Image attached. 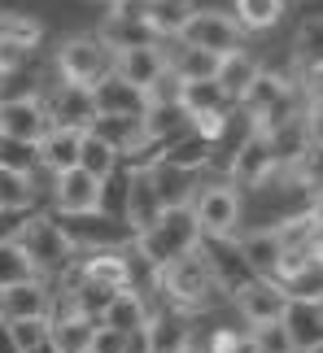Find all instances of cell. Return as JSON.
<instances>
[{"instance_id": "obj_1", "label": "cell", "mask_w": 323, "mask_h": 353, "mask_svg": "<svg viewBox=\"0 0 323 353\" xmlns=\"http://www.w3.org/2000/svg\"><path fill=\"white\" fill-rule=\"evenodd\" d=\"M197 244H201V227L193 219V205H170V210L157 214V223L149 232H140L131 240V249L153 266V275H162L170 262H179V257L193 253Z\"/></svg>"}, {"instance_id": "obj_2", "label": "cell", "mask_w": 323, "mask_h": 353, "mask_svg": "<svg viewBox=\"0 0 323 353\" xmlns=\"http://www.w3.org/2000/svg\"><path fill=\"white\" fill-rule=\"evenodd\" d=\"M157 283L166 288L170 305L184 310V314H193V310H206L214 296H219L214 270H210L206 257H201V249H193L188 257H179V262H170V266L157 275Z\"/></svg>"}, {"instance_id": "obj_3", "label": "cell", "mask_w": 323, "mask_h": 353, "mask_svg": "<svg viewBox=\"0 0 323 353\" xmlns=\"http://www.w3.org/2000/svg\"><path fill=\"white\" fill-rule=\"evenodd\" d=\"M22 249V257L31 262V270L39 279L44 275H57V270H66L75 262V249H70V240L61 236V227L57 219H48V214H31V219L22 223V232L18 240H13Z\"/></svg>"}, {"instance_id": "obj_4", "label": "cell", "mask_w": 323, "mask_h": 353, "mask_svg": "<svg viewBox=\"0 0 323 353\" xmlns=\"http://www.w3.org/2000/svg\"><path fill=\"white\" fill-rule=\"evenodd\" d=\"M114 70V52L101 35H70L57 48V74L70 88H97L105 74Z\"/></svg>"}, {"instance_id": "obj_5", "label": "cell", "mask_w": 323, "mask_h": 353, "mask_svg": "<svg viewBox=\"0 0 323 353\" xmlns=\"http://www.w3.org/2000/svg\"><path fill=\"white\" fill-rule=\"evenodd\" d=\"M61 236L70 240V249H88V253H101V249H127L131 240V227L123 223V214H105V210H92V214H61L57 219Z\"/></svg>"}, {"instance_id": "obj_6", "label": "cell", "mask_w": 323, "mask_h": 353, "mask_svg": "<svg viewBox=\"0 0 323 353\" xmlns=\"http://www.w3.org/2000/svg\"><path fill=\"white\" fill-rule=\"evenodd\" d=\"M240 35H245V31L236 26V18H227V13H219V9H197L193 18H188V26L179 31V44L223 57V52L240 48Z\"/></svg>"}, {"instance_id": "obj_7", "label": "cell", "mask_w": 323, "mask_h": 353, "mask_svg": "<svg viewBox=\"0 0 323 353\" xmlns=\"http://www.w3.org/2000/svg\"><path fill=\"white\" fill-rule=\"evenodd\" d=\"M193 219L201 227V236H236L240 227V192L232 183H210L197 192V205H193Z\"/></svg>"}, {"instance_id": "obj_8", "label": "cell", "mask_w": 323, "mask_h": 353, "mask_svg": "<svg viewBox=\"0 0 323 353\" xmlns=\"http://www.w3.org/2000/svg\"><path fill=\"white\" fill-rule=\"evenodd\" d=\"M280 174V161L271 153V144L262 140V135H245V144L232 153V166H227V183L236 188H253V192H262L266 183H271Z\"/></svg>"}, {"instance_id": "obj_9", "label": "cell", "mask_w": 323, "mask_h": 353, "mask_svg": "<svg viewBox=\"0 0 323 353\" xmlns=\"http://www.w3.org/2000/svg\"><path fill=\"white\" fill-rule=\"evenodd\" d=\"M280 327H284L293 353H319V345H323V301L319 296H288L284 314H280Z\"/></svg>"}, {"instance_id": "obj_10", "label": "cell", "mask_w": 323, "mask_h": 353, "mask_svg": "<svg viewBox=\"0 0 323 353\" xmlns=\"http://www.w3.org/2000/svg\"><path fill=\"white\" fill-rule=\"evenodd\" d=\"M232 301H236L240 319H245L249 327H262V323H280L288 292L280 288L275 279H258V275H253L249 283H240V288L232 292Z\"/></svg>"}, {"instance_id": "obj_11", "label": "cell", "mask_w": 323, "mask_h": 353, "mask_svg": "<svg viewBox=\"0 0 323 353\" xmlns=\"http://www.w3.org/2000/svg\"><path fill=\"white\" fill-rule=\"evenodd\" d=\"M48 114H44V101L39 97H9L0 101V135L5 140H26V144H39L48 135Z\"/></svg>"}, {"instance_id": "obj_12", "label": "cell", "mask_w": 323, "mask_h": 353, "mask_svg": "<svg viewBox=\"0 0 323 353\" xmlns=\"http://www.w3.org/2000/svg\"><path fill=\"white\" fill-rule=\"evenodd\" d=\"M101 201H105V183L101 179H92L88 170H61V174H52V205H57V214H92V210H101Z\"/></svg>"}, {"instance_id": "obj_13", "label": "cell", "mask_w": 323, "mask_h": 353, "mask_svg": "<svg viewBox=\"0 0 323 353\" xmlns=\"http://www.w3.org/2000/svg\"><path fill=\"white\" fill-rule=\"evenodd\" d=\"M162 210H166V205H162V196H157V188H153L149 166L131 170V174H127V188H123V223L131 227V236L149 232Z\"/></svg>"}, {"instance_id": "obj_14", "label": "cell", "mask_w": 323, "mask_h": 353, "mask_svg": "<svg viewBox=\"0 0 323 353\" xmlns=\"http://www.w3.org/2000/svg\"><path fill=\"white\" fill-rule=\"evenodd\" d=\"M197 249H201V257L210 262L214 283H219V292H236L240 283H249V279H253L249 262H245V257H240V249H236V236H223V240L201 236Z\"/></svg>"}, {"instance_id": "obj_15", "label": "cell", "mask_w": 323, "mask_h": 353, "mask_svg": "<svg viewBox=\"0 0 323 353\" xmlns=\"http://www.w3.org/2000/svg\"><path fill=\"white\" fill-rule=\"evenodd\" d=\"M44 101V114L52 127H66V131H88L92 118H97V105H92V92L88 88H70V83H57Z\"/></svg>"}, {"instance_id": "obj_16", "label": "cell", "mask_w": 323, "mask_h": 353, "mask_svg": "<svg viewBox=\"0 0 323 353\" xmlns=\"http://www.w3.org/2000/svg\"><path fill=\"white\" fill-rule=\"evenodd\" d=\"M144 345L149 353H184L193 349V323L184 310H157L144 323Z\"/></svg>"}, {"instance_id": "obj_17", "label": "cell", "mask_w": 323, "mask_h": 353, "mask_svg": "<svg viewBox=\"0 0 323 353\" xmlns=\"http://www.w3.org/2000/svg\"><path fill=\"white\" fill-rule=\"evenodd\" d=\"M166 48L162 44H144V48H131V52H114V74L123 79V83L149 92L157 83V74L166 70Z\"/></svg>"}, {"instance_id": "obj_18", "label": "cell", "mask_w": 323, "mask_h": 353, "mask_svg": "<svg viewBox=\"0 0 323 353\" xmlns=\"http://www.w3.org/2000/svg\"><path fill=\"white\" fill-rule=\"evenodd\" d=\"M52 314V292L44 279H26L18 288L0 292V319L5 323H22V319H48Z\"/></svg>"}, {"instance_id": "obj_19", "label": "cell", "mask_w": 323, "mask_h": 353, "mask_svg": "<svg viewBox=\"0 0 323 353\" xmlns=\"http://www.w3.org/2000/svg\"><path fill=\"white\" fill-rule=\"evenodd\" d=\"M92 105H97V114H118V118H144L149 114V97L140 88L123 83L114 70L92 88Z\"/></svg>"}, {"instance_id": "obj_20", "label": "cell", "mask_w": 323, "mask_h": 353, "mask_svg": "<svg viewBox=\"0 0 323 353\" xmlns=\"http://www.w3.org/2000/svg\"><path fill=\"white\" fill-rule=\"evenodd\" d=\"M258 57L245 48H236V52H223L219 65H214V83H219V92L227 97V105H240V97L249 92V83L258 79Z\"/></svg>"}, {"instance_id": "obj_21", "label": "cell", "mask_w": 323, "mask_h": 353, "mask_svg": "<svg viewBox=\"0 0 323 353\" xmlns=\"http://www.w3.org/2000/svg\"><path fill=\"white\" fill-rule=\"evenodd\" d=\"M97 323H101V327L123 332V336H136V332H144V323H149V305H144V296L136 288H118Z\"/></svg>"}, {"instance_id": "obj_22", "label": "cell", "mask_w": 323, "mask_h": 353, "mask_svg": "<svg viewBox=\"0 0 323 353\" xmlns=\"http://www.w3.org/2000/svg\"><path fill=\"white\" fill-rule=\"evenodd\" d=\"M88 135H97L101 144H110L114 153H136V148H149V140H144V127L140 118H118V114H97L92 118Z\"/></svg>"}, {"instance_id": "obj_23", "label": "cell", "mask_w": 323, "mask_h": 353, "mask_svg": "<svg viewBox=\"0 0 323 353\" xmlns=\"http://www.w3.org/2000/svg\"><path fill=\"white\" fill-rule=\"evenodd\" d=\"M236 249H240V257L249 262L253 275H258V279H271V275H275V266H280V253H284V244H280V236L271 232V227H262V232L240 236V240H236Z\"/></svg>"}, {"instance_id": "obj_24", "label": "cell", "mask_w": 323, "mask_h": 353, "mask_svg": "<svg viewBox=\"0 0 323 353\" xmlns=\"http://www.w3.org/2000/svg\"><path fill=\"white\" fill-rule=\"evenodd\" d=\"M79 140H84V131H66V127H48V135L39 140V166L48 174H61L79 166Z\"/></svg>"}, {"instance_id": "obj_25", "label": "cell", "mask_w": 323, "mask_h": 353, "mask_svg": "<svg viewBox=\"0 0 323 353\" xmlns=\"http://www.w3.org/2000/svg\"><path fill=\"white\" fill-rule=\"evenodd\" d=\"M140 127H144V140L153 144H170V140H179V135L193 131V118H188L179 105H149V114L140 118Z\"/></svg>"}, {"instance_id": "obj_26", "label": "cell", "mask_w": 323, "mask_h": 353, "mask_svg": "<svg viewBox=\"0 0 323 353\" xmlns=\"http://www.w3.org/2000/svg\"><path fill=\"white\" fill-rule=\"evenodd\" d=\"M97 35L110 44V52H131V48L157 44V35L149 31V22H144V18H118V13H110V18L101 22Z\"/></svg>"}, {"instance_id": "obj_27", "label": "cell", "mask_w": 323, "mask_h": 353, "mask_svg": "<svg viewBox=\"0 0 323 353\" xmlns=\"http://www.w3.org/2000/svg\"><path fill=\"white\" fill-rule=\"evenodd\" d=\"M193 0H144V22H149V31L162 39H179V31L188 26L193 18Z\"/></svg>"}, {"instance_id": "obj_28", "label": "cell", "mask_w": 323, "mask_h": 353, "mask_svg": "<svg viewBox=\"0 0 323 353\" xmlns=\"http://www.w3.org/2000/svg\"><path fill=\"white\" fill-rule=\"evenodd\" d=\"M79 279H92L101 288H127V249H101L79 266Z\"/></svg>"}, {"instance_id": "obj_29", "label": "cell", "mask_w": 323, "mask_h": 353, "mask_svg": "<svg viewBox=\"0 0 323 353\" xmlns=\"http://www.w3.org/2000/svg\"><path fill=\"white\" fill-rule=\"evenodd\" d=\"M92 332H97V319H84V314H75V310L48 323V341L57 353H88Z\"/></svg>"}, {"instance_id": "obj_30", "label": "cell", "mask_w": 323, "mask_h": 353, "mask_svg": "<svg viewBox=\"0 0 323 353\" xmlns=\"http://www.w3.org/2000/svg\"><path fill=\"white\" fill-rule=\"evenodd\" d=\"M179 110L188 114V118H197V114H219V110H227V97L219 92V83L214 79H184L179 83Z\"/></svg>"}, {"instance_id": "obj_31", "label": "cell", "mask_w": 323, "mask_h": 353, "mask_svg": "<svg viewBox=\"0 0 323 353\" xmlns=\"http://www.w3.org/2000/svg\"><path fill=\"white\" fill-rule=\"evenodd\" d=\"M153 174V188H157V196H162V205H193V170H175L166 166V161H153L149 166Z\"/></svg>"}, {"instance_id": "obj_32", "label": "cell", "mask_w": 323, "mask_h": 353, "mask_svg": "<svg viewBox=\"0 0 323 353\" xmlns=\"http://www.w3.org/2000/svg\"><path fill=\"white\" fill-rule=\"evenodd\" d=\"M210 157H214V144H206L201 135L188 131V135H179V140H170L166 148H162L157 161H166V166H175V170H193L197 174Z\"/></svg>"}, {"instance_id": "obj_33", "label": "cell", "mask_w": 323, "mask_h": 353, "mask_svg": "<svg viewBox=\"0 0 323 353\" xmlns=\"http://www.w3.org/2000/svg\"><path fill=\"white\" fill-rule=\"evenodd\" d=\"M293 92V79H284V74H266V70H258V79L249 83V92L240 97V105H245V114L253 118V114H262V110H271V105H280Z\"/></svg>"}, {"instance_id": "obj_34", "label": "cell", "mask_w": 323, "mask_h": 353, "mask_svg": "<svg viewBox=\"0 0 323 353\" xmlns=\"http://www.w3.org/2000/svg\"><path fill=\"white\" fill-rule=\"evenodd\" d=\"M79 170H88L92 174V179H110V174L118 170V153H114V148L110 144H101L97 140V135H88L84 131V140H79Z\"/></svg>"}, {"instance_id": "obj_35", "label": "cell", "mask_w": 323, "mask_h": 353, "mask_svg": "<svg viewBox=\"0 0 323 353\" xmlns=\"http://www.w3.org/2000/svg\"><path fill=\"white\" fill-rule=\"evenodd\" d=\"M280 18H284V0H236L240 31H271Z\"/></svg>"}, {"instance_id": "obj_36", "label": "cell", "mask_w": 323, "mask_h": 353, "mask_svg": "<svg viewBox=\"0 0 323 353\" xmlns=\"http://www.w3.org/2000/svg\"><path fill=\"white\" fill-rule=\"evenodd\" d=\"M0 170L35 174L39 170V148L26 144V140H5V135H0Z\"/></svg>"}, {"instance_id": "obj_37", "label": "cell", "mask_w": 323, "mask_h": 353, "mask_svg": "<svg viewBox=\"0 0 323 353\" xmlns=\"http://www.w3.org/2000/svg\"><path fill=\"white\" fill-rule=\"evenodd\" d=\"M31 201H35L31 174L0 170V210H31Z\"/></svg>"}, {"instance_id": "obj_38", "label": "cell", "mask_w": 323, "mask_h": 353, "mask_svg": "<svg viewBox=\"0 0 323 353\" xmlns=\"http://www.w3.org/2000/svg\"><path fill=\"white\" fill-rule=\"evenodd\" d=\"M26 279H39L35 270H31V262L22 257V249L18 244H0V292L5 288H18V283H26Z\"/></svg>"}, {"instance_id": "obj_39", "label": "cell", "mask_w": 323, "mask_h": 353, "mask_svg": "<svg viewBox=\"0 0 323 353\" xmlns=\"http://www.w3.org/2000/svg\"><path fill=\"white\" fill-rule=\"evenodd\" d=\"M166 61L179 79H214V65H219L214 52H201V48H184L179 57H166Z\"/></svg>"}, {"instance_id": "obj_40", "label": "cell", "mask_w": 323, "mask_h": 353, "mask_svg": "<svg viewBox=\"0 0 323 353\" xmlns=\"http://www.w3.org/2000/svg\"><path fill=\"white\" fill-rule=\"evenodd\" d=\"M5 35H9L18 48L31 52L39 39H44V26H39L35 18H26V13H5Z\"/></svg>"}, {"instance_id": "obj_41", "label": "cell", "mask_w": 323, "mask_h": 353, "mask_svg": "<svg viewBox=\"0 0 323 353\" xmlns=\"http://www.w3.org/2000/svg\"><path fill=\"white\" fill-rule=\"evenodd\" d=\"M9 336L22 353H35L39 345H48V319H22V323H9Z\"/></svg>"}, {"instance_id": "obj_42", "label": "cell", "mask_w": 323, "mask_h": 353, "mask_svg": "<svg viewBox=\"0 0 323 353\" xmlns=\"http://www.w3.org/2000/svg\"><path fill=\"white\" fill-rule=\"evenodd\" d=\"M249 336H253V345H258V353H293L280 323H262V327H253Z\"/></svg>"}, {"instance_id": "obj_43", "label": "cell", "mask_w": 323, "mask_h": 353, "mask_svg": "<svg viewBox=\"0 0 323 353\" xmlns=\"http://www.w3.org/2000/svg\"><path fill=\"white\" fill-rule=\"evenodd\" d=\"M193 135H201L206 144H219L223 135H227V110H219V114H197L193 118Z\"/></svg>"}, {"instance_id": "obj_44", "label": "cell", "mask_w": 323, "mask_h": 353, "mask_svg": "<svg viewBox=\"0 0 323 353\" xmlns=\"http://www.w3.org/2000/svg\"><path fill=\"white\" fill-rule=\"evenodd\" d=\"M88 353H127V336L97 323V332H92V341H88Z\"/></svg>"}, {"instance_id": "obj_45", "label": "cell", "mask_w": 323, "mask_h": 353, "mask_svg": "<svg viewBox=\"0 0 323 353\" xmlns=\"http://www.w3.org/2000/svg\"><path fill=\"white\" fill-rule=\"evenodd\" d=\"M26 219H31V210H0V244L18 240V232H22Z\"/></svg>"}, {"instance_id": "obj_46", "label": "cell", "mask_w": 323, "mask_h": 353, "mask_svg": "<svg viewBox=\"0 0 323 353\" xmlns=\"http://www.w3.org/2000/svg\"><path fill=\"white\" fill-rule=\"evenodd\" d=\"M22 61H26V48H18L9 35H0V70H5V74H13Z\"/></svg>"}, {"instance_id": "obj_47", "label": "cell", "mask_w": 323, "mask_h": 353, "mask_svg": "<svg viewBox=\"0 0 323 353\" xmlns=\"http://www.w3.org/2000/svg\"><path fill=\"white\" fill-rule=\"evenodd\" d=\"M0 353H22L18 345H13V336H9V323L0 319Z\"/></svg>"}, {"instance_id": "obj_48", "label": "cell", "mask_w": 323, "mask_h": 353, "mask_svg": "<svg viewBox=\"0 0 323 353\" xmlns=\"http://www.w3.org/2000/svg\"><path fill=\"white\" fill-rule=\"evenodd\" d=\"M227 353H258V345H253V336H236Z\"/></svg>"}, {"instance_id": "obj_49", "label": "cell", "mask_w": 323, "mask_h": 353, "mask_svg": "<svg viewBox=\"0 0 323 353\" xmlns=\"http://www.w3.org/2000/svg\"><path fill=\"white\" fill-rule=\"evenodd\" d=\"M0 35H5V13H0Z\"/></svg>"}, {"instance_id": "obj_50", "label": "cell", "mask_w": 323, "mask_h": 353, "mask_svg": "<svg viewBox=\"0 0 323 353\" xmlns=\"http://www.w3.org/2000/svg\"><path fill=\"white\" fill-rule=\"evenodd\" d=\"M5 79H9V74H5V70H0V88H5Z\"/></svg>"}, {"instance_id": "obj_51", "label": "cell", "mask_w": 323, "mask_h": 353, "mask_svg": "<svg viewBox=\"0 0 323 353\" xmlns=\"http://www.w3.org/2000/svg\"><path fill=\"white\" fill-rule=\"evenodd\" d=\"M184 353H201V349H197V345H193V349H184Z\"/></svg>"}]
</instances>
